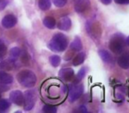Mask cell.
<instances>
[{"instance_id":"1","label":"cell","mask_w":129,"mask_h":113,"mask_svg":"<svg viewBox=\"0 0 129 113\" xmlns=\"http://www.w3.org/2000/svg\"><path fill=\"white\" fill-rule=\"evenodd\" d=\"M67 38L61 33L56 34L48 43V48L55 52L64 51L67 47Z\"/></svg>"},{"instance_id":"2","label":"cell","mask_w":129,"mask_h":113,"mask_svg":"<svg viewBox=\"0 0 129 113\" xmlns=\"http://www.w3.org/2000/svg\"><path fill=\"white\" fill-rule=\"evenodd\" d=\"M17 81L25 88H33L36 83V76L29 70H24L17 74Z\"/></svg>"},{"instance_id":"3","label":"cell","mask_w":129,"mask_h":113,"mask_svg":"<svg viewBox=\"0 0 129 113\" xmlns=\"http://www.w3.org/2000/svg\"><path fill=\"white\" fill-rule=\"evenodd\" d=\"M110 50L116 54H120L125 49V39L122 34H114L110 41Z\"/></svg>"},{"instance_id":"4","label":"cell","mask_w":129,"mask_h":113,"mask_svg":"<svg viewBox=\"0 0 129 113\" xmlns=\"http://www.w3.org/2000/svg\"><path fill=\"white\" fill-rule=\"evenodd\" d=\"M36 102V94L35 90H28L24 95V109L27 111L31 110L34 108Z\"/></svg>"},{"instance_id":"5","label":"cell","mask_w":129,"mask_h":113,"mask_svg":"<svg viewBox=\"0 0 129 113\" xmlns=\"http://www.w3.org/2000/svg\"><path fill=\"white\" fill-rule=\"evenodd\" d=\"M83 91H84V88H83L82 85H81V84L71 85L68 89L69 101L72 102H75V101L77 100V99H79V97L82 95Z\"/></svg>"},{"instance_id":"6","label":"cell","mask_w":129,"mask_h":113,"mask_svg":"<svg viewBox=\"0 0 129 113\" xmlns=\"http://www.w3.org/2000/svg\"><path fill=\"white\" fill-rule=\"evenodd\" d=\"M10 100L16 105L22 106L24 104V95L20 90H14L10 94Z\"/></svg>"},{"instance_id":"7","label":"cell","mask_w":129,"mask_h":113,"mask_svg":"<svg viewBox=\"0 0 129 113\" xmlns=\"http://www.w3.org/2000/svg\"><path fill=\"white\" fill-rule=\"evenodd\" d=\"M89 0H75L74 2V9L78 13H83L89 8Z\"/></svg>"},{"instance_id":"8","label":"cell","mask_w":129,"mask_h":113,"mask_svg":"<svg viewBox=\"0 0 129 113\" xmlns=\"http://www.w3.org/2000/svg\"><path fill=\"white\" fill-rule=\"evenodd\" d=\"M17 23V18L13 14L6 15L2 19V26L5 28H12Z\"/></svg>"},{"instance_id":"9","label":"cell","mask_w":129,"mask_h":113,"mask_svg":"<svg viewBox=\"0 0 129 113\" xmlns=\"http://www.w3.org/2000/svg\"><path fill=\"white\" fill-rule=\"evenodd\" d=\"M74 75V72L72 68H63L59 71L58 76L61 80L64 81H70L73 80Z\"/></svg>"},{"instance_id":"10","label":"cell","mask_w":129,"mask_h":113,"mask_svg":"<svg viewBox=\"0 0 129 113\" xmlns=\"http://www.w3.org/2000/svg\"><path fill=\"white\" fill-rule=\"evenodd\" d=\"M71 20L68 17H63L57 22V28L61 29V30L67 31L71 27Z\"/></svg>"},{"instance_id":"11","label":"cell","mask_w":129,"mask_h":113,"mask_svg":"<svg viewBox=\"0 0 129 113\" xmlns=\"http://www.w3.org/2000/svg\"><path fill=\"white\" fill-rule=\"evenodd\" d=\"M118 64L121 68L128 69L129 68V53L121 54L118 59Z\"/></svg>"},{"instance_id":"12","label":"cell","mask_w":129,"mask_h":113,"mask_svg":"<svg viewBox=\"0 0 129 113\" xmlns=\"http://www.w3.org/2000/svg\"><path fill=\"white\" fill-rule=\"evenodd\" d=\"M13 81V78L11 74L7 73L6 72L0 71V83L4 84H11Z\"/></svg>"},{"instance_id":"13","label":"cell","mask_w":129,"mask_h":113,"mask_svg":"<svg viewBox=\"0 0 129 113\" xmlns=\"http://www.w3.org/2000/svg\"><path fill=\"white\" fill-rule=\"evenodd\" d=\"M71 50H73L74 51H80L82 49V43H81V38L76 36L74 39V41L72 42L70 46Z\"/></svg>"},{"instance_id":"14","label":"cell","mask_w":129,"mask_h":113,"mask_svg":"<svg viewBox=\"0 0 129 113\" xmlns=\"http://www.w3.org/2000/svg\"><path fill=\"white\" fill-rule=\"evenodd\" d=\"M85 58H86V54H85L84 52H81V53H79L78 55L75 56V58L73 60V65H74V66L81 65V64L84 62Z\"/></svg>"},{"instance_id":"15","label":"cell","mask_w":129,"mask_h":113,"mask_svg":"<svg viewBox=\"0 0 129 113\" xmlns=\"http://www.w3.org/2000/svg\"><path fill=\"white\" fill-rule=\"evenodd\" d=\"M43 23L46 27H48V28H50V29H53L56 26V20H55V19L52 18V17L48 16L43 19Z\"/></svg>"},{"instance_id":"16","label":"cell","mask_w":129,"mask_h":113,"mask_svg":"<svg viewBox=\"0 0 129 113\" xmlns=\"http://www.w3.org/2000/svg\"><path fill=\"white\" fill-rule=\"evenodd\" d=\"M98 54L100 56V58L103 59V61H104L105 63H111L112 58H111V56L110 55V53L108 51H106L104 50H101L98 51Z\"/></svg>"},{"instance_id":"17","label":"cell","mask_w":129,"mask_h":113,"mask_svg":"<svg viewBox=\"0 0 129 113\" xmlns=\"http://www.w3.org/2000/svg\"><path fill=\"white\" fill-rule=\"evenodd\" d=\"M21 54V50H20V48L18 47H14V48H12L9 51V55H10V58H11L12 60H16L17 58H19Z\"/></svg>"},{"instance_id":"18","label":"cell","mask_w":129,"mask_h":113,"mask_svg":"<svg viewBox=\"0 0 129 113\" xmlns=\"http://www.w3.org/2000/svg\"><path fill=\"white\" fill-rule=\"evenodd\" d=\"M13 60H6V61H3L0 63V69L3 71H9L13 68Z\"/></svg>"},{"instance_id":"19","label":"cell","mask_w":129,"mask_h":113,"mask_svg":"<svg viewBox=\"0 0 129 113\" xmlns=\"http://www.w3.org/2000/svg\"><path fill=\"white\" fill-rule=\"evenodd\" d=\"M38 6H39L41 10L46 11V10H49L50 8V6H51V2H50V0H39Z\"/></svg>"},{"instance_id":"20","label":"cell","mask_w":129,"mask_h":113,"mask_svg":"<svg viewBox=\"0 0 129 113\" xmlns=\"http://www.w3.org/2000/svg\"><path fill=\"white\" fill-rule=\"evenodd\" d=\"M86 72H87L86 67H82V68H81V70L79 71L77 76H76L75 80H74V83H79L80 81H81V80L84 78L85 74H86Z\"/></svg>"},{"instance_id":"21","label":"cell","mask_w":129,"mask_h":113,"mask_svg":"<svg viewBox=\"0 0 129 113\" xmlns=\"http://www.w3.org/2000/svg\"><path fill=\"white\" fill-rule=\"evenodd\" d=\"M60 61H61L60 57H58V56H57V55H53L50 58V65H51L52 66H54V67L58 66L59 64H60Z\"/></svg>"},{"instance_id":"22","label":"cell","mask_w":129,"mask_h":113,"mask_svg":"<svg viewBox=\"0 0 129 113\" xmlns=\"http://www.w3.org/2000/svg\"><path fill=\"white\" fill-rule=\"evenodd\" d=\"M10 106L11 104L7 100H5V99L0 100V111H3V112L6 111L10 108Z\"/></svg>"},{"instance_id":"23","label":"cell","mask_w":129,"mask_h":113,"mask_svg":"<svg viewBox=\"0 0 129 113\" xmlns=\"http://www.w3.org/2000/svg\"><path fill=\"white\" fill-rule=\"evenodd\" d=\"M43 111H44V112H46V113H55L56 111H57V108L53 105L46 104V105L43 106Z\"/></svg>"},{"instance_id":"24","label":"cell","mask_w":129,"mask_h":113,"mask_svg":"<svg viewBox=\"0 0 129 113\" xmlns=\"http://www.w3.org/2000/svg\"><path fill=\"white\" fill-rule=\"evenodd\" d=\"M52 1L57 7H63L67 2V0H52Z\"/></svg>"},{"instance_id":"25","label":"cell","mask_w":129,"mask_h":113,"mask_svg":"<svg viewBox=\"0 0 129 113\" xmlns=\"http://www.w3.org/2000/svg\"><path fill=\"white\" fill-rule=\"evenodd\" d=\"M6 53V47L2 41H0V55L4 56Z\"/></svg>"},{"instance_id":"26","label":"cell","mask_w":129,"mask_h":113,"mask_svg":"<svg viewBox=\"0 0 129 113\" xmlns=\"http://www.w3.org/2000/svg\"><path fill=\"white\" fill-rule=\"evenodd\" d=\"M8 5V0H0V11H3Z\"/></svg>"},{"instance_id":"27","label":"cell","mask_w":129,"mask_h":113,"mask_svg":"<svg viewBox=\"0 0 129 113\" xmlns=\"http://www.w3.org/2000/svg\"><path fill=\"white\" fill-rule=\"evenodd\" d=\"M8 89H9V87L6 86L4 83H0V92H1V93L6 91V90H8Z\"/></svg>"},{"instance_id":"28","label":"cell","mask_w":129,"mask_h":113,"mask_svg":"<svg viewBox=\"0 0 129 113\" xmlns=\"http://www.w3.org/2000/svg\"><path fill=\"white\" fill-rule=\"evenodd\" d=\"M117 4L119 5H127L129 4V0H114Z\"/></svg>"},{"instance_id":"29","label":"cell","mask_w":129,"mask_h":113,"mask_svg":"<svg viewBox=\"0 0 129 113\" xmlns=\"http://www.w3.org/2000/svg\"><path fill=\"white\" fill-rule=\"evenodd\" d=\"M100 1H101V2H102L104 5H106V6H107V5H110V4H111L112 0H100Z\"/></svg>"},{"instance_id":"30","label":"cell","mask_w":129,"mask_h":113,"mask_svg":"<svg viewBox=\"0 0 129 113\" xmlns=\"http://www.w3.org/2000/svg\"><path fill=\"white\" fill-rule=\"evenodd\" d=\"M125 43H126V44H127V45H128V46H129V36H128V37L126 38V41H125Z\"/></svg>"},{"instance_id":"31","label":"cell","mask_w":129,"mask_h":113,"mask_svg":"<svg viewBox=\"0 0 129 113\" xmlns=\"http://www.w3.org/2000/svg\"><path fill=\"white\" fill-rule=\"evenodd\" d=\"M1 57H2V56H1V55H0V58H1Z\"/></svg>"}]
</instances>
